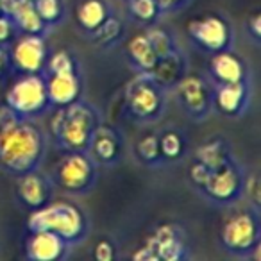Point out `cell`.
Masks as SVG:
<instances>
[{"label":"cell","instance_id":"1","mask_svg":"<svg viewBox=\"0 0 261 261\" xmlns=\"http://www.w3.org/2000/svg\"><path fill=\"white\" fill-rule=\"evenodd\" d=\"M45 156V135L33 122L20 120L0 129V165L15 174L36 170Z\"/></svg>","mask_w":261,"mask_h":261},{"label":"cell","instance_id":"2","mask_svg":"<svg viewBox=\"0 0 261 261\" xmlns=\"http://www.w3.org/2000/svg\"><path fill=\"white\" fill-rule=\"evenodd\" d=\"M100 123L98 113L86 102L61 106L50 122V135L59 147L70 152H86L95 127Z\"/></svg>","mask_w":261,"mask_h":261},{"label":"cell","instance_id":"3","mask_svg":"<svg viewBox=\"0 0 261 261\" xmlns=\"http://www.w3.org/2000/svg\"><path fill=\"white\" fill-rule=\"evenodd\" d=\"M27 227L29 231H52L65 242L73 243L84 238L88 224L81 207L72 202L58 200L33 210L27 218Z\"/></svg>","mask_w":261,"mask_h":261},{"label":"cell","instance_id":"4","mask_svg":"<svg viewBox=\"0 0 261 261\" xmlns=\"http://www.w3.org/2000/svg\"><path fill=\"white\" fill-rule=\"evenodd\" d=\"M125 104L129 113L138 120H158L165 108L161 86L154 83L149 73L138 75L125 90Z\"/></svg>","mask_w":261,"mask_h":261},{"label":"cell","instance_id":"5","mask_svg":"<svg viewBox=\"0 0 261 261\" xmlns=\"http://www.w3.org/2000/svg\"><path fill=\"white\" fill-rule=\"evenodd\" d=\"M6 104L15 109L22 118L45 111L48 106L45 79L40 73H25L9 88Z\"/></svg>","mask_w":261,"mask_h":261},{"label":"cell","instance_id":"6","mask_svg":"<svg viewBox=\"0 0 261 261\" xmlns=\"http://www.w3.org/2000/svg\"><path fill=\"white\" fill-rule=\"evenodd\" d=\"M222 243L232 254H250L259 243V224L249 211H238L225 220L222 227Z\"/></svg>","mask_w":261,"mask_h":261},{"label":"cell","instance_id":"7","mask_svg":"<svg viewBox=\"0 0 261 261\" xmlns=\"http://www.w3.org/2000/svg\"><path fill=\"white\" fill-rule=\"evenodd\" d=\"M56 175L63 190L70 193H84L93 186L95 181L93 160L86 152H70L58 165Z\"/></svg>","mask_w":261,"mask_h":261},{"label":"cell","instance_id":"8","mask_svg":"<svg viewBox=\"0 0 261 261\" xmlns=\"http://www.w3.org/2000/svg\"><path fill=\"white\" fill-rule=\"evenodd\" d=\"M13 66L23 73H40L47 61V45L41 34H23L9 54Z\"/></svg>","mask_w":261,"mask_h":261},{"label":"cell","instance_id":"9","mask_svg":"<svg viewBox=\"0 0 261 261\" xmlns=\"http://www.w3.org/2000/svg\"><path fill=\"white\" fill-rule=\"evenodd\" d=\"M188 34L206 50H225L231 41V29L218 16H202L188 23Z\"/></svg>","mask_w":261,"mask_h":261},{"label":"cell","instance_id":"10","mask_svg":"<svg viewBox=\"0 0 261 261\" xmlns=\"http://www.w3.org/2000/svg\"><path fill=\"white\" fill-rule=\"evenodd\" d=\"M202 190L217 202H231L242 192V177L234 165L224 163L222 167L211 170Z\"/></svg>","mask_w":261,"mask_h":261},{"label":"cell","instance_id":"11","mask_svg":"<svg viewBox=\"0 0 261 261\" xmlns=\"http://www.w3.org/2000/svg\"><path fill=\"white\" fill-rule=\"evenodd\" d=\"M68 242L52 231H31L25 252L34 261H58L65 257Z\"/></svg>","mask_w":261,"mask_h":261},{"label":"cell","instance_id":"12","mask_svg":"<svg viewBox=\"0 0 261 261\" xmlns=\"http://www.w3.org/2000/svg\"><path fill=\"white\" fill-rule=\"evenodd\" d=\"M145 245L152 250L158 261H177L185 257V243H182L181 232L172 224L160 225L154 234L147 240Z\"/></svg>","mask_w":261,"mask_h":261},{"label":"cell","instance_id":"13","mask_svg":"<svg viewBox=\"0 0 261 261\" xmlns=\"http://www.w3.org/2000/svg\"><path fill=\"white\" fill-rule=\"evenodd\" d=\"M177 97L182 102V108L193 116H202L210 108V97L204 81L197 75H182L179 79Z\"/></svg>","mask_w":261,"mask_h":261},{"label":"cell","instance_id":"14","mask_svg":"<svg viewBox=\"0 0 261 261\" xmlns=\"http://www.w3.org/2000/svg\"><path fill=\"white\" fill-rule=\"evenodd\" d=\"M16 192H18L20 200L31 210H36V207L47 204L52 195L50 182L38 170L20 174L18 182H16Z\"/></svg>","mask_w":261,"mask_h":261},{"label":"cell","instance_id":"15","mask_svg":"<svg viewBox=\"0 0 261 261\" xmlns=\"http://www.w3.org/2000/svg\"><path fill=\"white\" fill-rule=\"evenodd\" d=\"M45 83H47L48 104H54L58 108H61V106H68L79 98L81 83L75 70L73 72L50 73L48 81H45Z\"/></svg>","mask_w":261,"mask_h":261},{"label":"cell","instance_id":"16","mask_svg":"<svg viewBox=\"0 0 261 261\" xmlns=\"http://www.w3.org/2000/svg\"><path fill=\"white\" fill-rule=\"evenodd\" d=\"M88 150L91 152V160L98 163H113L120 154V138L116 130L104 123L95 127L93 135L88 143Z\"/></svg>","mask_w":261,"mask_h":261},{"label":"cell","instance_id":"17","mask_svg":"<svg viewBox=\"0 0 261 261\" xmlns=\"http://www.w3.org/2000/svg\"><path fill=\"white\" fill-rule=\"evenodd\" d=\"M149 75L161 88L175 86L179 83V79L185 75V59L177 50L168 52L163 58H158L156 65L149 72Z\"/></svg>","mask_w":261,"mask_h":261},{"label":"cell","instance_id":"18","mask_svg":"<svg viewBox=\"0 0 261 261\" xmlns=\"http://www.w3.org/2000/svg\"><path fill=\"white\" fill-rule=\"evenodd\" d=\"M211 73L218 83H238L245 79V66L240 61L238 56L231 52H215L211 59Z\"/></svg>","mask_w":261,"mask_h":261},{"label":"cell","instance_id":"19","mask_svg":"<svg viewBox=\"0 0 261 261\" xmlns=\"http://www.w3.org/2000/svg\"><path fill=\"white\" fill-rule=\"evenodd\" d=\"M247 102V86L243 81L224 83L217 91V106L224 115H238Z\"/></svg>","mask_w":261,"mask_h":261},{"label":"cell","instance_id":"20","mask_svg":"<svg viewBox=\"0 0 261 261\" xmlns=\"http://www.w3.org/2000/svg\"><path fill=\"white\" fill-rule=\"evenodd\" d=\"M11 18L16 29H20L23 34H41L47 29V23L38 15L33 0H18L15 11L11 13Z\"/></svg>","mask_w":261,"mask_h":261},{"label":"cell","instance_id":"21","mask_svg":"<svg viewBox=\"0 0 261 261\" xmlns=\"http://www.w3.org/2000/svg\"><path fill=\"white\" fill-rule=\"evenodd\" d=\"M127 54H129L130 61L135 63L142 72L149 73L154 68L158 61V56L154 52L152 45L149 43L145 34H138V36L130 38L127 43Z\"/></svg>","mask_w":261,"mask_h":261},{"label":"cell","instance_id":"22","mask_svg":"<svg viewBox=\"0 0 261 261\" xmlns=\"http://www.w3.org/2000/svg\"><path fill=\"white\" fill-rule=\"evenodd\" d=\"M106 18H108V9L102 0H84L77 9V22L90 33H93Z\"/></svg>","mask_w":261,"mask_h":261},{"label":"cell","instance_id":"23","mask_svg":"<svg viewBox=\"0 0 261 261\" xmlns=\"http://www.w3.org/2000/svg\"><path fill=\"white\" fill-rule=\"evenodd\" d=\"M197 161H200L202 165H206L210 170L222 167L224 163L229 161L227 156V147L222 140H211L206 142L204 145H200L197 149Z\"/></svg>","mask_w":261,"mask_h":261},{"label":"cell","instance_id":"24","mask_svg":"<svg viewBox=\"0 0 261 261\" xmlns=\"http://www.w3.org/2000/svg\"><path fill=\"white\" fill-rule=\"evenodd\" d=\"M160 149L161 158H165V160H177L185 152V140L175 130H168L160 138Z\"/></svg>","mask_w":261,"mask_h":261},{"label":"cell","instance_id":"25","mask_svg":"<svg viewBox=\"0 0 261 261\" xmlns=\"http://www.w3.org/2000/svg\"><path fill=\"white\" fill-rule=\"evenodd\" d=\"M136 152H138L140 160L145 163H158L161 161V149H160V138L156 135H145L136 145Z\"/></svg>","mask_w":261,"mask_h":261},{"label":"cell","instance_id":"26","mask_svg":"<svg viewBox=\"0 0 261 261\" xmlns=\"http://www.w3.org/2000/svg\"><path fill=\"white\" fill-rule=\"evenodd\" d=\"M34 8L38 15L41 16L47 25L58 23L63 16V4L61 0H34Z\"/></svg>","mask_w":261,"mask_h":261},{"label":"cell","instance_id":"27","mask_svg":"<svg viewBox=\"0 0 261 261\" xmlns=\"http://www.w3.org/2000/svg\"><path fill=\"white\" fill-rule=\"evenodd\" d=\"M95 33V40L97 43L100 45H111L115 43L116 40L120 38V33H122V25H120L118 20L115 18H106L97 29L93 31Z\"/></svg>","mask_w":261,"mask_h":261},{"label":"cell","instance_id":"28","mask_svg":"<svg viewBox=\"0 0 261 261\" xmlns=\"http://www.w3.org/2000/svg\"><path fill=\"white\" fill-rule=\"evenodd\" d=\"M149 43L152 45L154 52H156L158 58H163L168 52L174 50V41H172L170 34L163 29H149L145 33Z\"/></svg>","mask_w":261,"mask_h":261},{"label":"cell","instance_id":"29","mask_svg":"<svg viewBox=\"0 0 261 261\" xmlns=\"http://www.w3.org/2000/svg\"><path fill=\"white\" fill-rule=\"evenodd\" d=\"M129 9L140 22H147V23L154 22L156 16L161 13L156 0H130Z\"/></svg>","mask_w":261,"mask_h":261},{"label":"cell","instance_id":"30","mask_svg":"<svg viewBox=\"0 0 261 261\" xmlns=\"http://www.w3.org/2000/svg\"><path fill=\"white\" fill-rule=\"evenodd\" d=\"M48 70L50 73H61V72H73L75 70V63H73L72 56L65 50H59L50 56L48 59Z\"/></svg>","mask_w":261,"mask_h":261},{"label":"cell","instance_id":"31","mask_svg":"<svg viewBox=\"0 0 261 261\" xmlns=\"http://www.w3.org/2000/svg\"><path fill=\"white\" fill-rule=\"evenodd\" d=\"M93 256L97 261H113L115 259V245L109 240H98L95 243Z\"/></svg>","mask_w":261,"mask_h":261},{"label":"cell","instance_id":"32","mask_svg":"<svg viewBox=\"0 0 261 261\" xmlns=\"http://www.w3.org/2000/svg\"><path fill=\"white\" fill-rule=\"evenodd\" d=\"M16 25L11 16L0 15V45H8L15 38Z\"/></svg>","mask_w":261,"mask_h":261},{"label":"cell","instance_id":"33","mask_svg":"<svg viewBox=\"0 0 261 261\" xmlns=\"http://www.w3.org/2000/svg\"><path fill=\"white\" fill-rule=\"evenodd\" d=\"M210 174H211V170L206 165L200 163V161H195V163L192 165V168H190V177H192V181L195 182L197 186H200V188L206 185Z\"/></svg>","mask_w":261,"mask_h":261},{"label":"cell","instance_id":"34","mask_svg":"<svg viewBox=\"0 0 261 261\" xmlns=\"http://www.w3.org/2000/svg\"><path fill=\"white\" fill-rule=\"evenodd\" d=\"M20 120H22V116H20L13 108H9L8 104L0 106V129L15 125V123L20 122Z\"/></svg>","mask_w":261,"mask_h":261},{"label":"cell","instance_id":"35","mask_svg":"<svg viewBox=\"0 0 261 261\" xmlns=\"http://www.w3.org/2000/svg\"><path fill=\"white\" fill-rule=\"evenodd\" d=\"M245 192L247 197L252 200L256 206H259L261 202V190H259V177L257 175H250L245 181Z\"/></svg>","mask_w":261,"mask_h":261},{"label":"cell","instance_id":"36","mask_svg":"<svg viewBox=\"0 0 261 261\" xmlns=\"http://www.w3.org/2000/svg\"><path fill=\"white\" fill-rule=\"evenodd\" d=\"M158 8L160 11L167 13V11H174V9H179L181 6H185L186 0H156Z\"/></svg>","mask_w":261,"mask_h":261},{"label":"cell","instance_id":"37","mask_svg":"<svg viewBox=\"0 0 261 261\" xmlns=\"http://www.w3.org/2000/svg\"><path fill=\"white\" fill-rule=\"evenodd\" d=\"M9 65H11V59H9L8 50L4 48V45H0V79H4L6 73L9 70Z\"/></svg>","mask_w":261,"mask_h":261},{"label":"cell","instance_id":"38","mask_svg":"<svg viewBox=\"0 0 261 261\" xmlns=\"http://www.w3.org/2000/svg\"><path fill=\"white\" fill-rule=\"evenodd\" d=\"M249 31L252 33V36L256 38V40H259V36H261V16H259V13H256V15H252L249 18Z\"/></svg>","mask_w":261,"mask_h":261},{"label":"cell","instance_id":"39","mask_svg":"<svg viewBox=\"0 0 261 261\" xmlns=\"http://www.w3.org/2000/svg\"><path fill=\"white\" fill-rule=\"evenodd\" d=\"M16 4H18V0H0V11H2V15L11 16V13L15 11Z\"/></svg>","mask_w":261,"mask_h":261},{"label":"cell","instance_id":"40","mask_svg":"<svg viewBox=\"0 0 261 261\" xmlns=\"http://www.w3.org/2000/svg\"><path fill=\"white\" fill-rule=\"evenodd\" d=\"M0 15H2V11H0Z\"/></svg>","mask_w":261,"mask_h":261},{"label":"cell","instance_id":"41","mask_svg":"<svg viewBox=\"0 0 261 261\" xmlns=\"http://www.w3.org/2000/svg\"><path fill=\"white\" fill-rule=\"evenodd\" d=\"M33 2H34V0H33Z\"/></svg>","mask_w":261,"mask_h":261}]
</instances>
